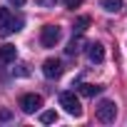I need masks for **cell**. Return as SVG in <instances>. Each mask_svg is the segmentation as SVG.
Instances as JSON below:
<instances>
[{"label": "cell", "mask_w": 127, "mask_h": 127, "mask_svg": "<svg viewBox=\"0 0 127 127\" xmlns=\"http://www.w3.org/2000/svg\"><path fill=\"white\" fill-rule=\"evenodd\" d=\"M87 47V60L90 62H102L105 60V47L100 45V42H90V45H85Z\"/></svg>", "instance_id": "ba28073f"}, {"label": "cell", "mask_w": 127, "mask_h": 127, "mask_svg": "<svg viewBox=\"0 0 127 127\" xmlns=\"http://www.w3.org/2000/svg\"><path fill=\"white\" fill-rule=\"evenodd\" d=\"M40 107H42V97H40V95L30 92V95H23V97H20V110H23L25 115H32V112H37Z\"/></svg>", "instance_id": "5b68a950"}, {"label": "cell", "mask_w": 127, "mask_h": 127, "mask_svg": "<svg viewBox=\"0 0 127 127\" xmlns=\"http://www.w3.org/2000/svg\"><path fill=\"white\" fill-rule=\"evenodd\" d=\"M87 28H90V18H87V15H82V18H77V20H75V28H72V30H75V32H85Z\"/></svg>", "instance_id": "7c38bea8"}, {"label": "cell", "mask_w": 127, "mask_h": 127, "mask_svg": "<svg viewBox=\"0 0 127 127\" xmlns=\"http://www.w3.org/2000/svg\"><path fill=\"white\" fill-rule=\"evenodd\" d=\"M100 92H102L100 85H90V82L80 85V95H85V97H95V95H100Z\"/></svg>", "instance_id": "8fae6325"}, {"label": "cell", "mask_w": 127, "mask_h": 127, "mask_svg": "<svg viewBox=\"0 0 127 127\" xmlns=\"http://www.w3.org/2000/svg\"><path fill=\"white\" fill-rule=\"evenodd\" d=\"M35 3H37L40 8H55V5H57V0H35Z\"/></svg>", "instance_id": "9a60e30c"}, {"label": "cell", "mask_w": 127, "mask_h": 127, "mask_svg": "<svg viewBox=\"0 0 127 127\" xmlns=\"http://www.w3.org/2000/svg\"><path fill=\"white\" fill-rule=\"evenodd\" d=\"M8 3H13L15 8H20V5H25V0H8Z\"/></svg>", "instance_id": "e0dca14e"}, {"label": "cell", "mask_w": 127, "mask_h": 127, "mask_svg": "<svg viewBox=\"0 0 127 127\" xmlns=\"http://www.w3.org/2000/svg\"><path fill=\"white\" fill-rule=\"evenodd\" d=\"M95 112H97V120L100 122H115V117H117V105L112 102V100H100V105L95 107Z\"/></svg>", "instance_id": "3957f363"}, {"label": "cell", "mask_w": 127, "mask_h": 127, "mask_svg": "<svg viewBox=\"0 0 127 127\" xmlns=\"http://www.w3.org/2000/svg\"><path fill=\"white\" fill-rule=\"evenodd\" d=\"M8 120H13V110L0 107V122H8Z\"/></svg>", "instance_id": "5bb4252c"}, {"label": "cell", "mask_w": 127, "mask_h": 127, "mask_svg": "<svg viewBox=\"0 0 127 127\" xmlns=\"http://www.w3.org/2000/svg\"><path fill=\"white\" fill-rule=\"evenodd\" d=\"M15 57H18V47H15V45H10V42L0 45V62H3V65L15 62Z\"/></svg>", "instance_id": "52a82bcc"}, {"label": "cell", "mask_w": 127, "mask_h": 127, "mask_svg": "<svg viewBox=\"0 0 127 127\" xmlns=\"http://www.w3.org/2000/svg\"><path fill=\"white\" fill-rule=\"evenodd\" d=\"M23 25H25L23 15H15L10 8H0V35H3V37L23 30Z\"/></svg>", "instance_id": "6da1fadb"}, {"label": "cell", "mask_w": 127, "mask_h": 127, "mask_svg": "<svg viewBox=\"0 0 127 127\" xmlns=\"http://www.w3.org/2000/svg\"><path fill=\"white\" fill-rule=\"evenodd\" d=\"M100 8L105 13H120L122 10V0H100Z\"/></svg>", "instance_id": "30bf717a"}, {"label": "cell", "mask_w": 127, "mask_h": 127, "mask_svg": "<svg viewBox=\"0 0 127 127\" xmlns=\"http://www.w3.org/2000/svg\"><path fill=\"white\" fill-rule=\"evenodd\" d=\"M55 120H57V112H52V110H47V112L40 115V122H45V125H50V122H55Z\"/></svg>", "instance_id": "4fadbf2b"}, {"label": "cell", "mask_w": 127, "mask_h": 127, "mask_svg": "<svg viewBox=\"0 0 127 127\" xmlns=\"http://www.w3.org/2000/svg\"><path fill=\"white\" fill-rule=\"evenodd\" d=\"M42 75L50 77V80H57V77L62 75V62L55 60V57H47V60L42 62Z\"/></svg>", "instance_id": "8992f818"}, {"label": "cell", "mask_w": 127, "mask_h": 127, "mask_svg": "<svg viewBox=\"0 0 127 127\" xmlns=\"http://www.w3.org/2000/svg\"><path fill=\"white\" fill-rule=\"evenodd\" d=\"M60 35H62V30H60L57 25H45L42 32H40V42H42V47H55V45L60 42Z\"/></svg>", "instance_id": "277c9868"}, {"label": "cell", "mask_w": 127, "mask_h": 127, "mask_svg": "<svg viewBox=\"0 0 127 127\" xmlns=\"http://www.w3.org/2000/svg\"><path fill=\"white\" fill-rule=\"evenodd\" d=\"M60 107H65V112L67 115H75V117H80L82 115V105H80V100H77V95L75 92H70V90H65V92H60Z\"/></svg>", "instance_id": "7a4b0ae2"}, {"label": "cell", "mask_w": 127, "mask_h": 127, "mask_svg": "<svg viewBox=\"0 0 127 127\" xmlns=\"http://www.w3.org/2000/svg\"><path fill=\"white\" fill-rule=\"evenodd\" d=\"M85 3V0H65V8H70V10H75V8H80Z\"/></svg>", "instance_id": "2e32d148"}, {"label": "cell", "mask_w": 127, "mask_h": 127, "mask_svg": "<svg viewBox=\"0 0 127 127\" xmlns=\"http://www.w3.org/2000/svg\"><path fill=\"white\" fill-rule=\"evenodd\" d=\"M82 50H85V37H82V32H75V37L67 42L65 52H67V55H77V52H82Z\"/></svg>", "instance_id": "9c48e42d"}]
</instances>
